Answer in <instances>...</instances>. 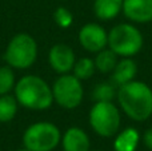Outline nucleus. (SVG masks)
<instances>
[{
	"mask_svg": "<svg viewBox=\"0 0 152 151\" xmlns=\"http://www.w3.org/2000/svg\"><path fill=\"white\" fill-rule=\"evenodd\" d=\"M16 151H29V150H27V149H26V147H23V149H18V150H16Z\"/></svg>",
	"mask_w": 152,
	"mask_h": 151,
	"instance_id": "4be33fe9",
	"label": "nucleus"
},
{
	"mask_svg": "<svg viewBox=\"0 0 152 151\" xmlns=\"http://www.w3.org/2000/svg\"><path fill=\"white\" fill-rule=\"evenodd\" d=\"M15 72L13 68L10 66L0 67V95L11 94L15 88Z\"/></svg>",
	"mask_w": 152,
	"mask_h": 151,
	"instance_id": "a211bd4d",
	"label": "nucleus"
},
{
	"mask_svg": "<svg viewBox=\"0 0 152 151\" xmlns=\"http://www.w3.org/2000/svg\"><path fill=\"white\" fill-rule=\"evenodd\" d=\"M137 74L136 62L132 58H121L119 59L116 67L112 71V82L116 86L126 84L128 82L135 80Z\"/></svg>",
	"mask_w": 152,
	"mask_h": 151,
	"instance_id": "f8f14e48",
	"label": "nucleus"
},
{
	"mask_svg": "<svg viewBox=\"0 0 152 151\" xmlns=\"http://www.w3.org/2000/svg\"><path fill=\"white\" fill-rule=\"evenodd\" d=\"M116 98L123 112L135 122H144L152 115V88L147 83L132 80L119 86Z\"/></svg>",
	"mask_w": 152,
	"mask_h": 151,
	"instance_id": "f257e3e1",
	"label": "nucleus"
},
{
	"mask_svg": "<svg viewBox=\"0 0 152 151\" xmlns=\"http://www.w3.org/2000/svg\"><path fill=\"white\" fill-rule=\"evenodd\" d=\"M94 62L95 66H96V71L102 72V74H110V72L113 71V68L118 64L119 56L111 48L105 47L104 50L96 52Z\"/></svg>",
	"mask_w": 152,
	"mask_h": 151,
	"instance_id": "2eb2a0df",
	"label": "nucleus"
},
{
	"mask_svg": "<svg viewBox=\"0 0 152 151\" xmlns=\"http://www.w3.org/2000/svg\"><path fill=\"white\" fill-rule=\"evenodd\" d=\"M96 151H100V150H96Z\"/></svg>",
	"mask_w": 152,
	"mask_h": 151,
	"instance_id": "5701e85b",
	"label": "nucleus"
},
{
	"mask_svg": "<svg viewBox=\"0 0 152 151\" xmlns=\"http://www.w3.org/2000/svg\"><path fill=\"white\" fill-rule=\"evenodd\" d=\"M77 39L86 51L96 54L108 45V32L97 23H87L80 28Z\"/></svg>",
	"mask_w": 152,
	"mask_h": 151,
	"instance_id": "6e6552de",
	"label": "nucleus"
},
{
	"mask_svg": "<svg viewBox=\"0 0 152 151\" xmlns=\"http://www.w3.org/2000/svg\"><path fill=\"white\" fill-rule=\"evenodd\" d=\"M60 141V130L51 122L32 123L23 134V146L29 151H52Z\"/></svg>",
	"mask_w": 152,
	"mask_h": 151,
	"instance_id": "423d86ee",
	"label": "nucleus"
},
{
	"mask_svg": "<svg viewBox=\"0 0 152 151\" xmlns=\"http://www.w3.org/2000/svg\"><path fill=\"white\" fill-rule=\"evenodd\" d=\"M91 128L103 138H111L119 133L121 123L120 111L112 100L95 102L88 114Z\"/></svg>",
	"mask_w": 152,
	"mask_h": 151,
	"instance_id": "39448f33",
	"label": "nucleus"
},
{
	"mask_svg": "<svg viewBox=\"0 0 152 151\" xmlns=\"http://www.w3.org/2000/svg\"><path fill=\"white\" fill-rule=\"evenodd\" d=\"M5 64L13 70H28L37 59V43L27 32L16 34L8 42L3 55Z\"/></svg>",
	"mask_w": 152,
	"mask_h": 151,
	"instance_id": "7ed1b4c3",
	"label": "nucleus"
},
{
	"mask_svg": "<svg viewBox=\"0 0 152 151\" xmlns=\"http://www.w3.org/2000/svg\"><path fill=\"white\" fill-rule=\"evenodd\" d=\"M19 106L32 111L48 110L53 104L52 86L37 75H26L19 79L13 88Z\"/></svg>",
	"mask_w": 152,
	"mask_h": 151,
	"instance_id": "f03ea898",
	"label": "nucleus"
},
{
	"mask_svg": "<svg viewBox=\"0 0 152 151\" xmlns=\"http://www.w3.org/2000/svg\"><path fill=\"white\" fill-rule=\"evenodd\" d=\"M143 143L145 144V147L148 150L152 151V127L148 128L144 133V135H143Z\"/></svg>",
	"mask_w": 152,
	"mask_h": 151,
	"instance_id": "412c9836",
	"label": "nucleus"
},
{
	"mask_svg": "<svg viewBox=\"0 0 152 151\" xmlns=\"http://www.w3.org/2000/svg\"><path fill=\"white\" fill-rule=\"evenodd\" d=\"M53 102L61 108L74 110L79 107L84 98L81 80L74 74H63L52 84Z\"/></svg>",
	"mask_w": 152,
	"mask_h": 151,
	"instance_id": "0eeeda50",
	"label": "nucleus"
},
{
	"mask_svg": "<svg viewBox=\"0 0 152 151\" xmlns=\"http://www.w3.org/2000/svg\"><path fill=\"white\" fill-rule=\"evenodd\" d=\"M72 72L77 79H80L81 82L87 79H91L94 76V74L96 72V66H95L94 59L91 58H80L76 60Z\"/></svg>",
	"mask_w": 152,
	"mask_h": 151,
	"instance_id": "f3484780",
	"label": "nucleus"
},
{
	"mask_svg": "<svg viewBox=\"0 0 152 151\" xmlns=\"http://www.w3.org/2000/svg\"><path fill=\"white\" fill-rule=\"evenodd\" d=\"M116 92L118 91L110 83H99L95 86L94 91H92V98L95 99V102H108L113 100Z\"/></svg>",
	"mask_w": 152,
	"mask_h": 151,
	"instance_id": "6ab92c4d",
	"label": "nucleus"
},
{
	"mask_svg": "<svg viewBox=\"0 0 152 151\" xmlns=\"http://www.w3.org/2000/svg\"><path fill=\"white\" fill-rule=\"evenodd\" d=\"M48 63L51 68L59 75L69 74L76 63L74 50L64 43H58L52 45L48 52Z\"/></svg>",
	"mask_w": 152,
	"mask_h": 151,
	"instance_id": "1a4fd4ad",
	"label": "nucleus"
},
{
	"mask_svg": "<svg viewBox=\"0 0 152 151\" xmlns=\"http://www.w3.org/2000/svg\"><path fill=\"white\" fill-rule=\"evenodd\" d=\"M143 35L131 23L116 24L108 32V48L119 58H132L143 48Z\"/></svg>",
	"mask_w": 152,
	"mask_h": 151,
	"instance_id": "20e7f679",
	"label": "nucleus"
},
{
	"mask_svg": "<svg viewBox=\"0 0 152 151\" xmlns=\"http://www.w3.org/2000/svg\"><path fill=\"white\" fill-rule=\"evenodd\" d=\"M140 142V134L136 128L127 127L116 134L113 141L115 151H136Z\"/></svg>",
	"mask_w": 152,
	"mask_h": 151,
	"instance_id": "ddd939ff",
	"label": "nucleus"
},
{
	"mask_svg": "<svg viewBox=\"0 0 152 151\" xmlns=\"http://www.w3.org/2000/svg\"><path fill=\"white\" fill-rule=\"evenodd\" d=\"M60 143L64 151H89L91 147L89 136L80 127H69L61 135Z\"/></svg>",
	"mask_w": 152,
	"mask_h": 151,
	"instance_id": "9b49d317",
	"label": "nucleus"
},
{
	"mask_svg": "<svg viewBox=\"0 0 152 151\" xmlns=\"http://www.w3.org/2000/svg\"><path fill=\"white\" fill-rule=\"evenodd\" d=\"M53 20L60 28H69L74 24V15L66 7H58L53 12Z\"/></svg>",
	"mask_w": 152,
	"mask_h": 151,
	"instance_id": "aec40b11",
	"label": "nucleus"
},
{
	"mask_svg": "<svg viewBox=\"0 0 152 151\" xmlns=\"http://www.w3.org/2000/svg\"><path fill=\"white\" fill-rule=\"evenodd\" d=\"M19 103L15 95H0V123H8L15 119Z\"/></svg>",
	"mask_w": 152,
	"mask_h": 151,
	"instance_id": "dca6fc26",
	"label": "nucleus"
},
{
	"mask_svg": "<svg viewBox=\"0 0 152 151\" xmlns=\"http://www.w3.org/2000/svg\"><path fill=\"white\" fill-rule=\"evenodd\" d=\"M121 12L132 23H151L152 0H123Z\"/></svg>",
	"mask_w": 152,
	"mask_h": 151,
	"instance_id": "9d476101",
	"label": "nucleus"
},
{
	"mask_svg": "<svg viewBox=\"0 0 152 151\" xmlns=\"http://www.w3.org/2000/svg\"><path fill=\"white\" fill-rule=\"evenodd\" d=\"M123 10V0H95L94 12L100 20H112Z\"/></svg>",
	"mask_w": 152,
	"mask_h": 151,
	"instance_id": "4468645a",
	"label": "nucleus"
}]
</instances>
